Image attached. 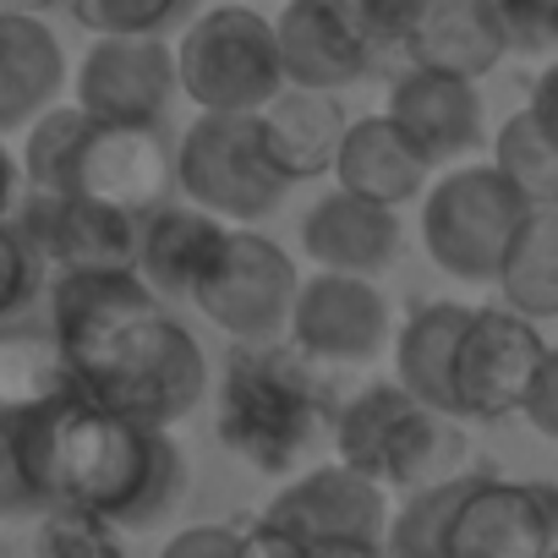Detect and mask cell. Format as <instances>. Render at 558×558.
<instances>
[{
  "instance_id": "cell-1",
  "label": "cell",
  "mask_w": 558,
  "mask_h": 558,
  "mask_svg": "<svg viewBox=\"0 0 558 558\" xmlns=\"http://www.w3.org/2000/svg\"><path fill=\"white\" fill-rule=\"evenodd\" d=\"M45 313L66 378L88 400L143 427H175L203 405L208 356L137 268L50 274Z\"/></svg>"
},
{
  "instance_id": "cell-2",
  "label": "cell",
  "mask_w": 558,
  "mask_h": 558,
  "mask_svg": "<svg viewBox=\"0 0 558 558\" xmlns=\"http://www.w3.org/2000/svg\"><path fill=\"white\" fill-rule=\"evenodd\" d=\"M28 449L45 509H99L121 531L165 525L181 509L192 476L170 427H143L72 384L28 405Z\"/></svg>"
},
{
  "instance_id": "cell-3",
  "label": "cell",
  "mask_w": 558,
  "mask_h": 558,
  "mask_svg": "<svg viewBox=\"0 0 558 558\" xmlns=\"http://www.w3.org/2000/svg\"><path fill=\"white\" fill-rule=\"evenodd\" d=\"M460 422L422 405L400 378L367 384L356 389L340 411H335V454L345 465H356L362 476L384 482L389 493H411L427 487L438 476H454L449 465L460 460Z\"/></svg>"
},
{
  "instance_id": "cell-4",
  "label": "cell",
  "mask_w": 558,
  "mask_h": 558,
  "mask_svg": "<svg viewBox=\"0 0 558 558\" xmlns=\"http://www.w3.org/2000/svg\"><path fill=\"white\" fill-rule=\"evenodd\" d=\"M307 356L291 345H235L219 400V433L225 444L252 460L257 471H286L318 433V384L302 367Z\"/></svg>"
},
{
  "instance_id": "cell-5",
  "label": "cell",
  "mask_w": 558,
  "mask_h": 558,
  "mask_svg": "<svg viewBox=\"0 0 558 558\" xmlns=\"http://www.w3.org/2000/svg\"><path fill=\"white\" fill-rule=\"evenodd\" d=\"M525 214L531 203L493 159H460L422 192V246L460 286H493Z\"/></svg>"
},
{
  "instance_id": "cell-6",
  "label": "cell",
  "mask_w": 558,
  "mask_h": 558,
  "mask_svg": "<svg viewBox=\"0 0 558 558\" xmlns=\"http://www.w3.org/2000/svg\"><path fill=\"white\" fill-rule=\"evenodd\" d=\"M175 66H181V94L214 116H257L286 88L274 17L241 7V0L235 7H208L181 28Z\"/></svg>"
},
{
  "instance_id": "cell-7",
  "label": "cell",
  "mask_w": 558,
  "mask_h": 558,
  "mask_svg": "<svg viewBox=\"0 0 558 558\" xmlns=\"http://www.w3.org/2000/svg\"><path fill=\"white\" fill-rule=\"evenodd\" d=\"M175 192L225 225H263L291 197V181L274 170L257 116L197 110V121L175 137Z\"/></svg>"
},
{
  "instance_id": "cell-8",
  "label": "cell",
  "mask_w": 558,
  "mask_h": 558,
  "mask_svg": "<svg viewBox=\"0 0 558 558\" xmlns=\"http://www.w3.org/2000/svg\"><path fill=\"white\" fill-rule=\"evenodd\" d=\"M296 291H302L296 257L279 241H268L257 225H230L225 252L197 286L192 307L235 345H268L291 335Z\"/></svg>"
},
{
  "instance_id": "cell-9",
  "label": "cell",
  "mask_w": 558,
  "mask_h": 558,
  "mask_svg": "<svg viewBox=\"0 0 558 558\" xmlns=\"http://www.w3.org/2000/svg\"><path fill=\"white\" fill-rule=\"evenodd\" d=\"M542 356L547 340L536 318L514 307H471V324L454 345V416L460 422L520 416Z\"/></svg>"
},
{
  "instance_id": "cell-10",
  "label": "cell",
  "mask_w": 558,
  "mask_h": 558,
  "mask_svg": "<svg viewBox=\"0 0 558 558\" xmlns=\"http://www.w3.org/2000/svg\"><path fill=\"white\" fill-rule=\"evenodd\" d=\"M77 99L94 121L126 126H165L181 94L175 45L165 34H105L77 61Z\"/></svg>"
},
{
  "instance_id": "cell-11",
  "label": "cell",
  "mask_w": 558,
  "mask_h": 558,
  "mask_svg": "<svg viewBox=\"0 0 558 558\" xmlns=\"http://www.w3.org/2000/svg\"><path fill=\"white\" fill-rule=\"evenodd\" d=\"M558 542V487L471 476L449 531L444 558H547Z\"/></svg>"
},
{
  "instance_id": "cell-12",
  "label": "cell",
  "mask_w": 558,
  "mask_h": 558,
  "mask_svg": "<svg viewBox=\"0 0 558 558\" xmlns=\"http://www.w3.org/2000/svg\"><path fill=\"white\" fill-rule=\"evenodd\" d=\"M389 335H395V313L373 279L335 274V268H318L313 279H302L296 307H291V345L307 362L362 367L384 356Z\"/></svg>"
},
{
  "instance_id": "cell-13",
  "label": "cell",
  "mask_w": 558,
  "mask_h": 558,
  "mask_svg": "<svg viewBox=\"0 0 558 558\" xmlns=\"http://www.w3.org/2000/svg\"><path fill=\"white\" fill-rule=\"evenodd\" d=\"M66 192L99 197L126 214H154L175 197V143L165 126H126V121H94L77 143Z\"/></svg>"
},
{
  "instance_id": "cell-14",
  "label": "cell",
  "mask_w": 558,
  "mask_h": 558,
  "mask_svg": "<svg viewBox=\"0 0 558 558\" xmlns=\"http://www.w3.org/2000/svg\"><path fill=\"white\" fill-rule=\"evenodd\" d=\"M23 230L39 241L56 274H83V268H137V241H143V214L110 208L83 192H23L17 197Z\"/></svg>"
},
{
  "instance_id": "cell-15",
  "label": "cell",
  "mask_w": 558,
  "mask_h": 558,
  "mask_svg": "<svg viewBox=\"0 0 558 558\" xmlns=\"http://www.w3.org/2000/svg\"><path fill=\"white\" fill-rule=\"evenodd\" d=\"M384 116L400 126V137L433 170L471 159L487 137V110H482L476 77H454V72H433V66H405L389 88Z\"/></svg>"
},
{
  "instance_id": "cell-16",
  "label": "cell",
  "mask_w": 558,
  "mask_h": 558,
  "mask_svg": "<svg viewBox=\"0 0 558 558\" xmlns=\"http://www.w3.org/2000/svg\"><path fill=\"white\" fill-rule=\"evenodd\" d=\"M389 487L362 476L356 465L335 460V465H313L296 482H286L274 493V504L263 509L268 525L291 531L296 542H329V536H378L389 531Z\"/></svg>"
},
{
  "instance_id": "cell-17",
  "label": "cell",
  "mask_w": 558,
  "mask_h": 558,
  "mask_svg": "<svg viewBox=\"0 0 558 558\" xmlns=\"http://www.w3.org/2000/svg\"><path fill=\"white\" fill-rule=\"evenodd\" d=\"M302 252L313 257V268L378 279L400 257V208L373 203L345 186H329L302 214Z\"/></svg>"
},
{
  "instance_id": "cell-18",
  "label": "cell",
  "mask_w": 558,
  "mask_h": 558,
  "mask_svg": "<svg viewBox=\"0 0 558 558\" xmlns=\"http://www.w3.org/2000/svg\"><path fill=\"white\" fill-rule=\"evenodd\" d=\"M351 116H345V99L335 88H302V83H286L263 110H257V132H263V148L274 159V170L286 175L291 186L296 181H318L335 170V154H340V137H345Z\"/></svg>"
},
{
  "instance_id": "cell-19",
  "label": "cell",
  "mask_w": 558,
  "mask_h": 558,
  "mask_svg": "<svg viewBox=\"0 0 558 558\" xmlns=\"http://www.w3.org/2000/svg\"><path fill=\"white\" fill-rule=\"evenodd\" d=\"M230 225L197 203H165L143 214V241H137V274L159 302H192L208 268L225 252Z\"/></svg>"
},
{
  "instance_id": "cell-20",
  "label": "cell",
  "mask_w": 558,
  "mask_h": 558,
  "mask_svg": "<svg viewBox=\"0 0 558 558\" xmlns=\"http://www.w3.org/2000/svg\"><path fill=\"white\" fill-rule=\"evenodd\" d=\"M274 39H279V61H286V83L302 88L345 94L373 72V56L362 50V39L345 28V17L329 0H286L274 17Z\"/></svg>"
},
{
  "instance_id": "cell-21",
  "label": "cell",
  "mask_w": 558,
  "mask_h": 558,
  "mask_svg": "<svg viewBox=\"0 0 558 558\" xmlns=\"http://www.w3.org/2000/svg\"><path fill=\"white\" fill-rule=\"evenodd\" d=\"M66 50L39 12H0V137L61 105Z\"/></svg>"
},
{
  "instance_id": "cell-22",
  "label": "cell",
  "mask_w": 558,
  "mask_h": 558,
  "mask_svg": "<svg viewBox=\"0 0 558 558\" xmlns=\"http://www.w3.org/2000/svg\"><path fill=\"white\" fill-rule=\"evenodd\" d=\"M509 56L487 0H416L405 34V66H433L454 77H487Z\"/></svg>"
},
{
  "instance_id": "cell-23",
  "label": "cell",
  "mask_w": 558,
  "mask_h": 558,
  "mask_svg": "<svg viewBox=\"0 0 558 558\" xmlns=\"http://www.w3.org/2000/svg\"><path fill=\"white\" fill-rule=\"evenodd\" d=\"M335 186L345 192H362L373 203H389V208H405L427 192V175L433 165L400 137V126L389 116H356L340 137V154H335Z\"/></svg>"
},
{
  "instance_id": "cell-24",
  "label": "cell",
  "mask_w": 558,
  "mask_h": 558,
  "mask_svg": "<svg viewBox=\"0 0 558 558\" xmlns=\"http://www.w3.org/2000/svg\"><path fill=\"white\" fill-rule=\"evenodd\" d=\"M471 324L460 302H422L395 335V378L433 411L454 416V345ZM460 422V416H454Z\"/></svg>"
},
{
  "instance_id": "cell-25",
  "label": "cell",
  "mask_w": 558,
  "mask_h": 558,
  "mask_svg": "<svg viewBox=\"0 0 558 558\" xmlns=\"http://www.w3.org/2000/svg\"><path fill=\"white\" fill-rule=\"evenodd\" d=\"M493 286H498L504 307H514L536 324L558 318V203H542L520 219Z\"/></svg>"
},
{
  "instance_id": "cell-26",
  "label": "cell",
  "mask_w": 558,
  "mask_h": 558,
  "mask_svg": "<svg viewBox=\"0 0 558 558\" xmlns=\"http://www.w3.org/2000/svg\"><path fill=\"white\" fill-rule=\"evenodd\" d=\"M493 165L520 186V197H525L531 208L558 203V126H553L536 105L514 110V116L493 132Z\"/></svg>"
},
{
  "instance_id": "cell-27",
  "label": "cell",
  "mask_w": 558,
  "mask_h": 558,
  "mask_svg": "<svg viewBox=\"0 0 558 558\" xmlns=\"http://www.w3.org/2000/svg\"><path fill=\"white\" fill-rule=\"evenodd\" d=\"M83 132H88V110L83 105H50L45 116H34L23 126V154H17L23 192H66V175H72Z\"/></svg>"
},
{
  "instance_id": "cell-28",
  "label": "cell",
  "mask_w": 558,
  "mask_h": 558,
  "mask_svg": "<svg viewBox=\"0 0 558 558\" xmlns=\"http://www.w3.org/2000/svg\"><path fill=\"white\" fill-rule=\"evenodd\" d=\"M465 471L454 476H438L427 487H411V498L389 514V531H384V547L389 558H444V531H449V514L465 493Z\"/></svg>"
},
{
  "instance_id": "cell-29",
  "label": "cell",
  "mask_w": 558,
  "mask_h": 558,
  "mask_svg": "<svg viewBox=\"0 0 558 558\" xmlns=\"http://www.w3.org/2000/svg\"><path fill=\"white\" fill-rule=\"evenodd\" d=\"M50 257L39 252V241L23 230L17 208L0 214V329H17L50 291Z\"/></svg>"
},
{
  "instance_id": "cell-30",
  "label": "cell",
  "mask_w": 558,
  "mask_h": 558,
  "mask_svg": "<svg viewBox=\"0 0 558 558\" xmlns=\"http://www.w3.org/2000/svg\"><path fill=\"white\" fill-rule=\"evenodd\" d=\"M126 531L99 514V509H77V504H50L34 520V558H126Z\"/></svg>"
},
{
  "instance_id": "cell-31",
  "label": "cell",
  "mask_w": 558,
  "mask_h": 558,
  "mask_svg": "<svg viewBox=\"0 0 558 558\" xmlns=\"http://www.w3.org/2000/svg\"><path fill=\"white\" fill-rule=\"evenodd\" d=\"M28 405L34 400H0V520L45 514V493H39L34 449H28Z\"/></svg>"
},
{
  "instance_id": "cell-32",
  "label": "cell",
  "mask_w": 558,
  "mask_h": 558,
  "mask_svg": "<svg viewBox=\"0 0 558 558\" xmlns=\"http://www.w3.org/2000/svg\"><path fill=\"white\" fill-rule=\"evenodd\" d=\"M197 0H66V12L94 34H175L181 23H192Z\"/></svg>"
},
{
  "instance_id": "cell-33",
  "label": "cell",
  "mask_w": 558,
  "mask_h": 558,
  "mask_svg": "<svg viewBox=\"0 0 558 558\" xmlns=\"http://www.w3.org/2000/svg\"><path fill=\"white\" fill-rule=\"evenodd\" d=\"M329 7L362 39L373 66H384L389 56H405V34H411V17H416V0H329Z\"/></svg>"
},
{
  "instance_id": "cell-34",
  "label": "cell",
  "mask_w": 558,
  "mask_h": 558,
  "mask_svg": "<svg viewBox=\"0 0 558 558\" xmlns=\"http://www.w3.org/2000/svg\"><path fill=\"white\" fill-rule=\"evenodd\" d=\"M509 56H547L558 50V0H487Z\"/></svg>"
},
{
  "instance_id": "cell-35",
  "label": "cell",
  "mask_w": 558,
  "mask_h": 558,
  "mask_svg": "<svg viewBox=\"0 0 558 558\" xmlns=\"http://www.w3.org/2000/svg\"><path fill=\"white\" fill-rule=\"evenodd\" d=\"M520 416H525L547 444H558V345H547V356H542V367H536V378H531V395H525Z\"/></svg>"
},
{
  "instance_id": "cell-36",
  "label": "cell",
  "mask_w": 558,
  "mask_h": 558,
  "mask_svg": "<svg viewBox=\"0 0 558 558\" xmlns=\"http://www.w3.org/2000/svg\"><path fill=\"white\" fill-rule=\"evenodd\" d=\"M235 547H241L235 525H186L165 542L159 558H235Z\"/></svg>"
},
{
  "instance_id": "cell-37",
  "label": "cell",
  "mask_w": 558,
  "mask_h": 558,
  "mask_svg": "<svg viewBox=\"0 0 558 558\" xmlns=\"http://www.w3.org/2000/svg\"><path fill=\"white\" fill-rule=\"evenodd\" d=\"M235 558H307V542H296L291 531H279V525L257 520L252 531H241Z\"/></svg>"
},
{
  "instance_id": "cell-38",
  "label": "cell",
  "mask_w": 558,
  "mask_h": 558,
  "mask_svg": "<svg viewBox=\"0 0 558 558\" xmlns=\"http://www.w3.org/2000/svg\"><path fill=\"white\" fill-rule=\"evenodd\" d=\"M307 558H389V547L378 536H329V542H307Z\"/></svg>"
},
{
  "instance_id": "cell-39",
  "label": "cell",
  "mask_w": 558,
  "mask_h": 558,
  "mask_svg": "<svg viewBox=\"0 0 558 558\" xmlns=\"http://www.w3.org/2000/svg\"><path fill=\"white\" fill-rule=\"evenodd\" d=\"M525 105H536V110H542V116L558 126V61H553V66H547L536 83H531V99H525Z\"/></svg>"
},
{
  "instance_id": "cell-40",
  "label": "cell",
  "mask_w": 558,
  "mask_h": 558,
  "mask_svg": "<svg viewBox=\"0 0 558 558\" xmlns=\"http://www.w3.org/2000/svg\"><path fill=\"white\" fill-rule=\"evenodd\" d=\"M17 186H23V170H17L7 137H0V214H12V208H17Z\"/></svg>"
},
{
  "instance_id": "cell-41",
  "label": "cell",
  "mask_w": 558,
  "mask_h": 558,
  "mask_svg": "<svg viewBox=\"0 0 558 558\" xmlns=\"http://www.w3.org/2000/svg\"><path fill=\"white\" fill-rule=\"evenodd\" d=\"M56 7H66V0H0V12H56Z\"/></svg>"
},
{
  "instance_id": "cell-42",
  "label": "cell",
  "mask_w": 558,
  "mask_h": 558,
  "mask_svg": "<svg viewBox=\"0 0 558 558\" xmlns=\"http://www.w3.org/2000/svg\"><path fill=\"white\" fill-rule=\"evenodd\" d=\"M547 558H558V542H553V553H547Z\"/></svg>"
}]
</instances>
